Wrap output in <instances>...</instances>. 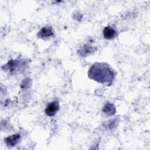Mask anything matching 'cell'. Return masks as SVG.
I'll return each instance as SVG.
<instances>
[{"mask_svg": "<svg viewBox=\"0 0 150 150\" xmlns=\"http://www.w3.org/2000/svg\"><path fill=\"white\" fill-rule=\"evenodd\" d=\"M88 77L100 83L110 85L114 79L112 69L105 63H95L89 69Z\"/></svg>", "mask_w": 150, "mask_h": 150, "instance_id": "1", "label": "cell"}, {"mask_svg": "<svg viewBox=\"0 0 150 150\" xmlns=\"http://www.w3.org/2000/svg\"><path fill=\"white\" fill-rule=\"evenodd\" d=\"M26 62L21 60H11L2 66L3 70L8 71L11 74H16L23 71L26 67Z\"/></svg>", "mask_w": 150, "mask_h": 150, "instance_id": "2", "label": "cell"}, {"mask_svg": "<svg viewBox=\"0 0 150 150\" xmlns=\"http://www.w3.org/2000/svg\"><path fill=\"white\" fill-rule=\"evenodd\" d=\"M59 109V103L57 101L50 103L46 107L45 112V114L49 117L54 116Z\"/></svg>", "mask_w": 150, "mask_h": 150, "instance_id": "3", "label": "cell"}, {"mask_svg": "<svg viewBox=\"0 0 150 150\" xmlns=\"http://www.w3.org/2000/svg\"><path fill=\"white\" fill-rule=\"evenodd\" d=\"M54 35V31L52 26H46L43 27L38 33V37L41 39H47L53 36Z\"/></svg>", "mask_w": 150, "mask_h": 150, "instance_id": "4", "label": "cell"}, {"mask_svg": "<svg viewBox=\"0 0 150 150\" xmlns=\"http://www.w3.org/2000/svg\"><path fill=\"white\" fill-rule=\"evenodd\" d=\"M97 50V47L92 46L90 45H84L82 47H81L77 53L79 56H82V57H85L87 56L88 54H91L92 53L96 52Z\"/></svg>", "mask_w": 150, "mask_h": 150, "instance_id": "5", "label": "cell"}, {"mask_svg": "<svg viewBox=\"0 0 150 150\" xmlns=\"http://www.w3.org/2000/svg\"><path fill=\"white\" fill-rule=\"evenodd\" d=\"M20 139L21 135L19 134H16L6 137L4 141L8 146H14L18 144Z\"/></svg>", "mask_w": 150, "mask_h": 150, "instance_id": "6", "label": "cell"}, {"mask_svg": "<svg viewBox=\"0 0 150 150\" xmlns=\"http://www.w3.org/2000/svg\"><path fill=\"white\" fill-rule=\"evenodd\" d=\"M103 36L106 39H112L117 36V32L115 30L110 26H107L104 28L103 31Z\"/></svg>", "mask_w": 150, "mask_h": 150, "instance_id": "7", "label": "cell"}, {"mask_svg": "<svg viewBox=\"0 0 150 150\" xmlns=\"http://www.w3.org/2000/svg\"><path fill=\"white\" fill-rule=\"evenodd\" d=\"M102 111L105 114H107L108 115H113L114 114H115V112L116 111V109L113 104L107 103L103 107Z\"/></svg>", "mask_w": 150, "mask_h": 150, "instance_id": "8", "label": "cell"}, {"mask_svg": "<svg viewBox=\"0 0 150 150\" xmlns=\"http://www.w3.org/2000/svg\"><path fill=\"white\" fill-rule=\"evenodd\" d=\"M116 125H117V120L116 119H114V120H111L108 122V123L107 124L106 127H107L109 129H112L115 127Z\"/></svg>", "mask_w": 150, "mask_h": 150, "instance_id": "9", "label": "cell"}, {"mask_svg": "<svg viewBox=\"0 0 150 150\" xmlns=\"http://www.w3.org/2000/svg\"><path fill=\"white\" fill-rule=\"evenodd\" d=\"M29 79H25V80L23 81V82L22 83V88H28V84H30V83H29Z\"/></svg>", "mask_w": 150, "mask_h": 150, "instance_id": "10", "label": "cell"}]
</instances>
